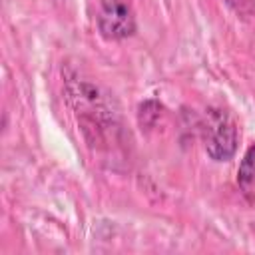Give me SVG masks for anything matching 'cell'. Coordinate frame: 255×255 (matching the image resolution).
I'll use <instances>...</instances> for the list:
<instances>
[{"label": "cell", "instance_id": "obj_1", "mask_svg": "<svg viewBox=\"0 0 255 255\" xmlns=\"http://www.w3.org/2000/svg\"><path fill=\"white\" fill-rule=\"evenodd\" d=\"M197 129L203 149L213 161H229L235 155L239 131L235 120L223 108L209 106L197 120Z\"/></svg>", "mask_w": 255, "mask_h": 255}, {"label": "cell", "instance_id": "obj_2", "mask_svg": "<svg viewBox=\"0 0 255 255\" xmlns=\"http://www.w3.org/2000/svg\"><path fill=\"white\" fill-rule=\"evenodd\" d=\"M96 26L106 40H126L133 36L137 24L129 0H98Z\"/></svg>", "mask_w": 255, "mask_h": 255}, {"label": "cell", "instance_id": "obj_3", "mask_svg": "<svg viewBox=\"0 0 255 255\" xmlns=\"http://www.w3.org/2000/svg\"><path fill=\"white\" fill-rule=\"evenodd\" d=\"M237 187L241 195L255 205V143L247 147L239 169H237Z\"/></svg>", "mask_w": 255, "mask_h": 255}, {"label": "cell", "instance_id": "obj_4", "mask_svg": "<svg viewBox=\"0 0 255 255\" xmlns=\"http://www.w3.org/2000/svg\"><path fill=\"white\" fill-rule=\"evenodd\" d=\"M161 116V104L157 100H145L137 106V124L141 129H151Z\"/></svg>", "mask_w": 255, "mask_h": 255}, {"label": "cell", "instance_id": "obj_5", "mask_svg": "<svg viewBox=\"0 0 255 255\" xmlns=\"http://www.w3.org/2000/svg\"><path fill=\"white\" fill-rule=\"evenodd\" d=\"M233 10H235V14H239L241 18H247V16H251L253 14V10H255V2L253 0H225Z\"/></svg>", "mask_w": 255, "mask_h": 255}]
</instances>
